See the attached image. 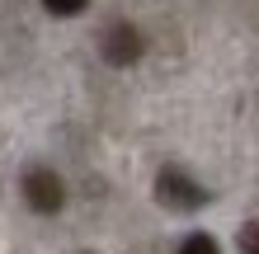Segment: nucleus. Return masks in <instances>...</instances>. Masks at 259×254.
Instances as JSON below:
<instances>
[{
  "label": "nucleus",
  "mask_w": 259,
  "mask_h": 254,
  "mask_svg": "<svg viewBox=\"0 0 259 254\" xmlns=\"http://www.w3.org/2000/svg\"><path fill=\"white\" fill-rule=\"evenodd\" d=\"M156 198L170 207V212H193V207L207 202V188H198L193 179L179 174V170H160L156 174Z\"/></svg>",
  "instance_id": "f257e3e1"
},
{
  "label": "nucleus",
  "mask_w": 259,
  "mask_h": 254,
  "mask_svg": "<svg viewBox=\"0 0 259 254\" xmlns=\"http://www.w3.org/2000/svg\"><path fill=\"white\" fill-rule=\"evenodd\" d=\"M24 202L33 207V212L42 217H52V212H62V202H66V188H62V174H52V170H28L24 174Z\"/></svg>",
  "instance_id": "f03ea898"
},
{
  "label": "nucleus",
  "mask_w": 259,
  "mask_h": 254,
  "mask_svg": "<svg viewBox=\"0 0 259 254\" xmlns=\"http://www.w3.org/2000/svg\"><path fill=\"white\" fill-rule=\"evenodd\" d=\"M142 47L146 42H142V33H137L132 24H109L99 33V52H104L109 66H132L137 57H142Z\"/></svg>",
  "instance_id": "7ed1b4c3"
},
{
  "label": "nucleus",
  "mask_w": 259,
  "mask_h": 254,
  "mask_svg": "<svg viewBox=\"0 0 259 254\" xmlns=\"http://www.w3.org/2000/svg\"><path fill=\"white\" fill-rule=\"evenodd\" d=\"M175 254H222V249H217V240H212V235H189V240L179 245Z\"/></svg>",
  "instance_id": "20e7f679"
},
{
  "label": "nucleus",
  "mask_w": 259,
  "mask_h": 254,
  "mask_svg": "<svg viewBox=\"0 0 259 254\" xmlns=\"http://www.w3.org/2000/svg\"><path fill=\"white\" fill-rule=\"evenodd\" d=\"M240 254H259V221L240 226Z\"/></svg>",
  "instance_id": "39448f33"
},
{
  "label": "nucleus",
  "mask_w": 259,
  "mask_h": 254,
  "mask_svg": "<svg viewBox=\"0 0 259 254\" xmlns=\"http://www.w3.org/2000/svg\"><path fill=\"white\" fill-rule=\"evenodd\" d=\"M42 5H48L52 14H80V10L90 5V0H42Z\"/></svg>",
  "instance_id": "423d86ee"
},
{
  "label": "nucleus",
  "mask_w": 259,
  "mask_h": 254,
  "mask_svg": "<svg viewBox=\"0 0 259 254\" xmlns=\"http://www.w3.org/2000/svg\"><path fill=\"white\" fill-rule=\"evenodd\" d=\"M80 254H90V249H80Z\"/></svg>",
  "instance_id": "0eeeda50"
}]
</instances>
